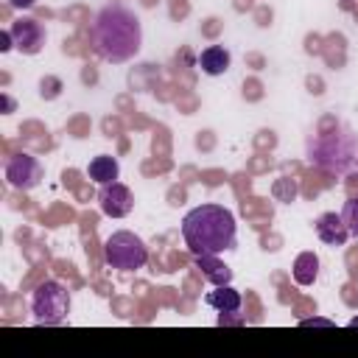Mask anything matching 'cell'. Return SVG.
<instances>
[{"instance_id": "obj_1", "label": "cell", "mask_w": 358, "mask_h": 358, "mask_svg": "<svg viewBox=\"0 0 358 358\" xmlns=\"http://www.w3.org/2000/svg\"><path fill=\"white\" fill-rule=\"evenodd\" d=\"M90 39L101 59L115 62V64L129 62L140 50V42H143L140 20L123 6H106L92 20Z\"/></svg>"}, {"instance_id": "obj_2", "label": "cell", "mask_w": 358, "mask_h": 358, "mask_svg": "<svg viewBox=\"0 0 358 358\" xmlns=\"http://www.w3.org/2000/svg\"><path fill=\"white\" fill-rule=\"evenodd\" d=\"M182 238L193 255H221L235 246V215L221 204L193 207L182 218Z\"/></svg>"}, {"instance_id": "obj_3", "label": "cell", "mask_w": 358, "mask_h": 358, "mask_svg": "<svg viewBox=\"0 0 358 358\" xmlns=\"http://www.w3.org/2000/svg\"><path fill=\"white\" fill-rule=\"evenodd\" d=\"M103 260L112 268L120 271H137L148 263V249L143 243V238H137L129 229H117L103 241Z\"/></svg>"}, {"instance_id": "obj_4", "label": "cell", "mask_w": 358, "mask_h": 358, "mask_svg": "<svg viewBox=\"0 0 358 358\" xmlns=\"http://www.w3.org/2000/svg\"><path fill=\"white\" fill-rule=\"evenodd\" d=\"M31 313L36 319V324H62L70 313V294L62 282L56 280H45L36 285L34 296H31Z\"/></svg>"}, {"instance_id": "obj_5", "label": "cell", "mask_w": 358, "mask_h": 358, "mask_svg": "<svg viewBox=\"0 0 358 358\" xmlns=\"http://www.w3.org/2000/svg\"><path fill=\"white\" fill-rule=\"evenodd\" d=\"M42 173H45L42 162L34 154H25V151L8 157V162H6V179L17 190H34L42 182Z\"/></svg>"}, {"instance_id": "obj_6", "label": "cell", "mask_w": 358, "mask_h": 358, "mask_svg": "<svg viewBox=\"0 0 358 358\" xmlns=\"http://www.w3.org/2000/svg\"><path fill=\"white\" fill-rule=\"evenodd\" d=\"M98 204H101L103 215H109V218H123V215L131 213V207H134V196H131V190H129L126 185H120V182H109V185L101 187V193H98Z\"/></svg>"}, {"instance_id": "obj_7", "label": "cell", "mask_w": 358, "mask_h": 358, "mask_svg": "<svg viewBox=\"0 0 358 358\" xmlns=\"http://www.w3.org/2000/svg\"><path fill=\"white\" fill-rule=\"evenodd\" d=\"M11 36H14V48L22 50L25 56L39 53L42 45H45V28H42V22H36L31 17H22V20L11 22Z\"/></svg>"}, {"instance_id": "obj_8", "label": "cell", "mask_w": 358, "mask_h": 358, "mask_svg": "<svg viewBox=\"0 0 358 358\" xmlns=\"http://www.w3.org/2000/svg\"><path fill=\"white\" fill-rule=\"evenodd\" d=\"M316 235H319V241L327 243V246H344L347 238H350V229H347V224H344L341 215H336V213H322V215L316 218Z\"/></svg>"}, {"instance_id": "obj_9", "label": "cell", "mask_w": 358, "mask_h": 358, "mask_svg": "<svg viewBox=\"0 0 358 358\" xmlns=\"http://www.w3.org/2000/svg\"><path fill=\"white\" fill-rule=\"evenodd\" d=\"M199 67H201V73H207V76H221V73H227V70H229V50H227L224 45H210V48H204L201 56H199Z\"/></svg>"}, {"instance_id": "obj_10", "label": "cell", "mask_w": 358, "mask_h": 358, "mask_svg": "<svg viewBox=\"0 0 358 358\" xmlns=\"http://www.w3.org/2000/svg\"><path fill=\"white\" fill-rule=\"evenodd\" d=\"M87 173H90L92 182H98V185H109V182H117L120 165H117L115 157H109V154H98V157L90 159Z\"/></svg>"}, {"instance_id": "obj_11", "label": "cell", "mask_w": 358, "mask_h": 358, "mask_svg": "<svg viewBox=\"0 0 358 358\" xmlns=\"http://www.w3.org/2000/svg\"><path fill=\"white\" fill-rule=\"evenodd\" d=\"M204 302L210 308H215L218 313H238L241 310V291H235L232 285H215V291H210L204 296Z\"/></svg>"}, {"instance_id": "obj_12", "label": "cell", "mask_w": 358, "mask_h": 358, "mask_svg": "<svg viewBox=\"0 0 358 358\" xmlns=\"http://www.w3.org/2000/svg\"><path fill=\"white\" fill-rule=\"evenodd\" d=\"M193 257H196V268H199L213 285H229L232 271L218 263V255H193Z\"/></svg>"}, {"instance_id": "obj_13", "label": "cell", "mask_w": 358, "mask_h": 358, "mask_svg": "<svg viewBox=\"0 0 358 358\" xmlns=\"http://www.w3.org/2000/svg\"><path fill=\"white\" fill-rule=\"evenodd\" d=\"M294 280L299 285H313V280L319 277V257L313 252H302L296 260H294Z\"/></svg>"}, {"instance_id": "obj_14", "label": "cell", "mask_w": 358, "mask_h": 358, "mask_svg": "<svg viewBox=\"0 0 358 358\" xmlns=\"http://www.w3.org/2000/svg\"><path fill=\"white\" fill-rule=\"evenodd\" d=\"M341 218H344V224H347L350 235H352V238H358V196H352V199H347V201H344Z\"/></svg>"}, {"instance_id": "obj_15", "label": "cell", "mask_w": 358, "mask_h": 358, "mask_svg": "<svg viewBox=\"0 0 358 358\" xmlns=\"http://www.w3.org/2000/svg\"><path fill=\"white\" fill-rule=\"evenodd\" d=\"M274 193H277L280 199H285V201H291V199L296 196V187H294V185H291V187H285V182H277V185H274Z\"/></svg>"}, {"instance_id": "obj_16", "label": "cell", "mask_w": 358, "mask_h": 358, "mask_svg": "<svg viewBox=\"0 0 358 358\" xmlns=\"http://www.w3.org/2000/svg\"><path fill=\"white\" fill-rule=\"evenodd\" d=\"M14 48V36H11V28H6L0 34V50H11Z\"/></svg>"}, {"instance_id": "obj_17", "label": "cell", "mask_w": 358, "mask_h": 358, "mask_svg": "<svg viewBox=\"0 0 358 358\" xmlns=\"http://www.w3.org/2000/svg\"><path fill=\"white\" fill-rule=\"evenodd\" d=\"M11 6L14 8H28V6H34V0H11Z\"/></svg>"}, {"instance_id": "obj_18", "label": "cell", "mask_w": 358, "mask_h": 358, "mask_svg": "<svg viewBox=\"0 0 358 358\" xmlns=\"http://www.w3.org/2000/svg\"><path fill=\"white\" fill-rule=\"evenodd\" d=\"M308 324H330V322H324V319H305L302 327H308Z\"/></svg>"}, {"instance_id": "obj_19", "label": "cell", "mask_w": 358, "mask_h": 358, "mask_svg": "<svg viewBox=\"0 0 358 358\" xmlns=\"http://www.w3.org/2000/svg\"><path fill=\"white\" fill-rule=\"evenodd\" d=\"M350 327H358V316H355V319H350Z\"/></svg>"}]
</instances>
